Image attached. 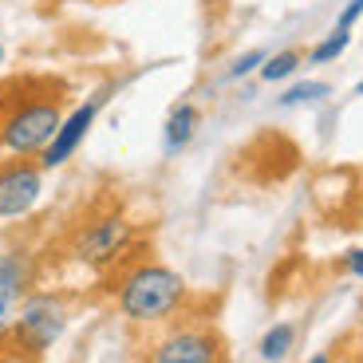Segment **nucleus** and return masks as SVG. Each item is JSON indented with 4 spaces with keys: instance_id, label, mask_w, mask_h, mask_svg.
<instances>
[{
    "instance_id": "obj_1",
    "label": "nucleus",
    "mask_w": 363,
    "mask_h": 363,
    "mask_svg": "<svg viewBox=\"0 0 363 363\" xmlns=\"http://www.w3.org/2000/svg\"><path fill=\"white\" fill-rule=\"evenodd\" d=\"M67 87L52 79H9L0 87V155L40 158L64 123Z\"/></svg>"
},
{
    "instance_id": "obj_2",
    "label": "nucleus",
    "mask_w": 363,
    "mask_h": 363,
    "mask_svg": "<svg viewBox=\"0 0 363 363\" xmlns=\"http://www.w3.org/2000/svg\"><path fill=\"white\" fill-rule=\"evenodd\" d=\"M115 304H118V316L127 324L138 328H166L186 312L190 304V284L178 269L162 261H127L123 269H115Z\"/></svg>"
},
{
    "instance_id": "obj_3",
    "label": "nucleus",
    "mask_w": 363,
    "mask_h": 363,
    "mask_svg": "<svg viewBox=\"0 0 363 363\" xmlns=\"http://www.w3.org/2000/svg\"><path fill=\"white\" fill-rule=\"evenodd\" d=\"M67 324H72V304H67L64 292H28L24 300H20L16 316H12L9 332L0 336V347H9V352H16L20 359L36 363L40 355H48L55 344H60V336L67 332Z\"/></svg>"
},
{
    "instance_id": "obj_4",
    "label": "nucleus",
    "mask_w": 363,
    "mask_h": 363,
    "mask_svg": "<svg viewBox=\"0 0 363 363\" xmlns=\"http://www.w3.org/2000/svg\"><path fill=\"white\" fill-rule=\"evenodd\" d=\"M130 249H135V221L127 213H115V209L111 213H95L72 237V257L95 272L123 269L130 261Z\"/></svg>"
},
{
    "instance_id": "obj_5",
    "label": "nucleus",
    "mask_w": 363,
    "mask_h": 363,
    "mask_svg": "<svg viewBox=\"0 0 363 363\" xmlns=\"http://www.w3.org/2000/svg\"><path fill=\"white\" fill-rule=\"evenodd\" d=\"M146 363H229V344L209 320H174L146 347Z\"/></svg>"
},
{
    "instance_id": "obj_6",
    "label": "nucleus",
    "mask_w": 363,
    "mask_h": 363,
    "mask_svg": "<svg viewBox=\"0 0 363 363\" xmlns=\"http://www.w3.org/2000/svg\"><path fill=\"white\" fill-rule=\"evenodd\" d=\"M44 194V166L40 158H4L0 162V221L32 213Z\"/></svg>"
},
{
    "instance_id": "obj_7",
    "label": "nucleus",
    "mask_w": 363,
    "mask_h": 363,
    "mask_svg": "<svg viewBox=\"0 0 363 363\" xmlns=\"http://www.w3.org/2000/svg\"><path fill=\"white\" fill-rule=\"evenodd\" d=\"M111 91H115V87L95 91L91 99H83L79 107L72 111V115H64V123H60V130H55V138L48 143V150H44V155H40V166H44V170H60L64 162H72V158H75V150L83 146V138H87V135H91V127H95V118H99V111L107 107Z\"/></svg>"
},
{
    "instance_id": "obj_8",
    "label": "nucleus",
    "mask_w": 363,
    "mask_h": 363,
    "mask_svg": "<svg viewBox=\"0 0 363 363\" xmlns=\"http://www.w3.org/2000/svg\"><path fill=\"white\" fill-rule=\"evenodd\" d=\"M28 284H32V269L20 253H4L0 249V336L9 332L12 316H16L20 300L28 296Z\"/></svg>"
},
{
    "instance_id": "obj_9",
    "label": "nucleus",
    "mask_w": 363,
    "mask_h": 363,
    "mask_svg": "<svg viewBox=\"0 0 363 363\" xmlns=\"http://www.w3.org/2000/svg\"><path fill=\"white\" fill-rule=\"evenodd\" d=\"M198 127H201V107L194 99H178L170 111H166V123H162V150L166 158L182 155L186 146L198 138Z\"/></svg>"
},
{
    "instance_id": "obj_10",
    "label": "nucleus",
    "mask_w": 363,
    "mask_h": 363,
    "mask_svg": "<svg viewBox=\"0 0 363 363\" xmlns=\"http://www.w3.org/2000/svg\"><path fill=\"white\" fill-rule=\"evenodd\" d=\"M292 347H296V324H289V320L272 324L269 332L257 340V355H261V363H284L292 355Z\"/></svg>"
},
{
    "instance_id": "obj_11",
    "label": "nucleus",
    "mask_w": 363,
    "mask_h": 363,
    "mask_svg": "<svg viewBox=\"0 0 363 363\" xmlns=\"http://www.w3.org/2000/svg\"><path fill=\"white\" fill-rule=\"evenodd\" d=\"M332 95V83L324 79H296L277 95V107L281 111H296V107H312V103H324Z\"/></svg>"
},
{
    "instance_id": "obj_12",
    "label": "nucleus",
    "mask_w": 363,
    "mask_h": 363,
    "mask_svg": "<svg viewBox=\"0 0 363 363\" xmlns=\"http://www.w3.org/2000/svg\"><path fill=\"white\" fill-rule=\"evenodd\" d=\"M300 67H304V52H300V48H284V52H272L257 75H261V83H284V79H292Z\"/></svg>"
},
{
    "instance_id": "obj_13",
    "label": "nucleus",
    "mask_w": 363,
    "mask_h": 363,
    "mask_svg": "<svg viewBox=\"0 0 363 363\" xmlns=\"http://www.w3.org/2000/svg\"><path fill=\"white\" fill-rule=\"evenodd\" d=\"M347 44H352V32H340V28H332L320 44L308 48V55H304V64L320 67V64H332V60H340V55L347 52Z\"/></svg>"
},
{
    "instance_id": "obj_14",
    "label": "nucleus",
    "mask_w": 363,
    "mask_h": 363,
    "mask_svg": "<svg viewBox=\"0 0 363 363\" xmlns=\"http://www.w3.org/2000/svg\"><path fill=\"white\" fill-rule=\"evenodd\" d=\"M269 60V52L264 48H253V52H241L233 60V64L225 67V79L233 83V79H245V75H253V72H261V64Z\"/></svg>"
},
{
    "instance_id": "obj_15",
    "label": "nucleus",
    "mask_w": 363,
    "mask_h": 363,
    "mask_svg": "<svg viewBox=\"0 0 363 363\" xmlns=\"http://www.w3.org/2000/svg\"><path fill=\"white\" fill-rule=\"evenodd\" d=\"M359 20H363V0H347L344 9H340V16H336V28L340 32H352Z\"/></svg>"
},
{
    "instance_id": "obj_16",
    "label": "nucleus",
    "mask_w": 363,
    "mask_h": 363,
    "mask_svg": "<svg viewBox=\"0 0 363 363\" xmlns=\"http://www.w3.org/2000/svg\"><path fill=\"white\" fill-rule=\"evenodd\" d=\"M340 269H344L347 277H355V281H363V249H347V253L340 257Z\"/></svg>"
},
{
    "instance_id": "obj_17",
    "label": "nucleus",
    "mask_w": 363,
    "mask_h": 363,
    "mask_svg": "<svg viewBox=\"0 0 363 363\" xmlns=\"http://www.w3.org/2000/svg\"><path fill=\"white\" fill-rule=\"evenodd\" d=\"M308 363H340V355H336V347H328V352H316Z\"/></svg>"
},
{
    "instance_id": "obj_18",
    "label": "nucleus",
    "mask_w": 363,
    "mask_h": 363,
    "mask_svg": "<svg viewBox=\"0 0 363 363\" xmlns=\"http://www.w3.org/2000/svg\"><path fill=\"white\" fill-rule=\"evenodd\" d=\"M0 363H28V359H20L16 352H9V347H0Z\"/></svg>"
},
{
    "instance_id": "obj_19",
    "label": "nucleus",
    "mask_w": 363,
    "mask_h": 363,
    "mask_svg": "<svg viewBox=\"0 0 363 363\" xmlns=\"http://www.w3.org/2000/svg\"><path fill=\"white\" fill-rule=\"evenodd\" d=\"M4 60H9V48L0 44V67H4Z\"/></svg>"
},
{
    "instance_id": "obj_20",
    "label": "nucleus",
    "mask_w": 363,
    "mask_h": 363,
    "mask_svg": "<svg viewBox=\"0 0 363 363\" xmlns=\"http://www.w3.org/2000/svg\"><path fill=\"white\" fill-rule=\"evenodd\" d=\"M355 95H363V79H359V83H355Z\"/></svg>"
}]
</instances>
